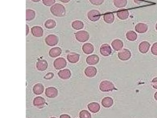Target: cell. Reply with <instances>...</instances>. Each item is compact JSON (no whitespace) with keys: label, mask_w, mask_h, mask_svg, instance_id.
<instances>
[{"label":"cell","mask_w":157,"mask_h":118,"mask_svg":"<svg viewBox=\"0 0 157 118\" xmlns=\"http://www.w3.org/2000/svg\"><path fill=\"white\" fill-rule=\"evenodd\" d=\"M50 11L55 16L62 17L66 13L65 7L61 4L56 3L50 8Z\"/></svg>","instance_id":"cell-1"},{"label":"cell","mask_w":157,"mask_h":118,"mask_svg":"<svg viewBox=\"0 0 157 118\" xmlns=\"http://www.w3.org/2000/svg\"><path fill=\"white\" fill-rule=\"evenodd\" d=\"M99 88L100 90L102 92H109L117 90L113 83L107 80L101 82L100 84Z\"/></svg>","instance_id":"cell-2"},{"label":"cell","mask_w":157,"mask_h":118,"mask_svg":"<svg viewBox=\"0 0 157 118\" xmlns=\"http://www.w3.org/2000/svg\"><path fill=\"white\" fill-rule=\"evenodd\" d=\"M75 35L76 39L82 43L87 41L89 38V33L85 31H78L75 34Z\"/></svg>","instance_id":"cell-3"},{"label":"cell","mask_w":157,"mask_h":118,"mask_svg":"<svg viewBox=\"0 0 157 118\" xmlns=\"http://www.w3.org/2000/svg\"><path fill=\"white\" fill-rule=\"evenodd\" d=\"M67 65V62L64 58H58L54 61V66L55 68L57 70H60L64 68Z\"/></svg>","instance_id":"cell-4"},{"label":"cell","mask_w":157,"mask_h":118,"mask_svg":"<svg viewBox=\"0 0 157 118\" xmlns=\"http://www.w3.org/2000/svg\"><path fill=\"white\" fill-rule=\"evenodd\" d=\"M131 56V52L129 50L126 49H122L118 53L119 59L123 61L129 60Z\"/></svg>","instance_id":"cell-5"},{"label":"cell","mask_w":157,"mask_h":118,"mask_svg":"<svg viewBox=\"0 0 157 118\" xmlns=\"http://www.w3.org/2000/svg\"><path fill=\"white\" fill-rule=\"evenodd\" d=\"M59 39L58 36L55 35L51 34L47 36L45 39V42L49 46H54L58 44Z\"/></svg>","instance_id":"cell-6"},{"label":"cell","mask_w":157,"mask_h":118,"mask_svg":"<svg viewBox=\"0 0 157 118\" xmlns=\"http://www.w3.org/2000/svg\"><path fill=\"white\" fill-rule=\"evenodd\" d=\"M100 16L101 14L100 12L97 10H92L89 12L88 14V19L93 22L98 20L100 19Z\"/></svg>","instance_id":"cell-7"},{"label":"cell","mask_w":157,"mask_h":118,"mask_svg":"<svg viewBox=\"0 0 157 118\" xmlns=\"http://www.w3.org/2000/svg\"><path fill=\"white\" fill-rule=\"evenodd\" d=\"M58 91L56 88L50 87L47 88L45 90V95L48 98H54L58 95Z\"/></svg>","instance_id":"cell-8"},{"label":"cell","mask_w":157,"mask_h":118,"mask_svg":"<svg viewBox=\"0 0 157 118\" xmlns=\"http://www.w3.org/2000/svg\"><path fill=\"white\" fill-rule=\"evenodd\" d=\"M100 53L103 56H109L112 53V49L108 44H104L100 47Z\"/></svg>","instance_id":"cell-9"},{"label":"cell","mask_w":157,"mask_h":118,"mask_svg":"<svg viewBox=\"0 0 157 118\" xmlns=\"http://www.w3.org/2000/svg\"><path fill=\"white\" fill-rule=\"evenodd\" d=\"M97 73V69L94 66H88L84 71L85 74L89 78L94 77Z\"/></svg>","instance_id":"cell-10"},{"label":"cell","mask_w":157,"mask_h":118,"mask_svg":"<svg viewBox=\"0 0 157 118\" xmlns=\"http://www.w3.org/2000/svg\"><path fill=\"white\" fill-rule=\"evenodd\" d=\"M45 103V100L41 96H37L33 101V105L39 108H43Z\"/></svg>","instance_id":"cell-11"},{"label":"cell","mask_w":157,"mask_h":118,"mask_svg":"<svg viewBox=\"0 0 157 118\" xmlns=\"http://www.w3.org/2000/svg\"><path fill=\"white\" fill-rule=\"evenodd\" d=\"M58 74L59 77L62 79H69L71 77V72L70 70L67 69L60 70Z\"/></svg>","instance_id":"cell-12"},{"label":"cell","mask_w":157,"mask_h":118,"mask_svg":"<svg viewBox=\"0 0 157 118\" xmlns=\"http://www.w3.org/2000/svg\"><path fill=\"white\" fill-rule=\"evenodd\" d=\"M150 44L147 41H143L139 46V50L140 52L142 54H146L149 50L150 48Z\"/></svg>","instance_id":"cell-13"},{"label":"cell","mask_w":157,"mask_h":118,"mask_svg":"<svg viewBox=\"0 0 157 118\" xmlns=\"http://www.w3.org/2000/svg\"><path fill=\"white\" fill-rule=\"evenodd\" d=\"M99 57L96 55H89L86 59V62L89 65H95L99 61Z\"/></svg>","instance_id":"cell-14"},{"label":"cell","mask_w":157,"mask_h":118,"mask_svg":"<svg viewBox=\"0 0 157 118\" xmlns=\"http://www.w3.org/2000/svg\"><path fill=\"white\" fill-rule=\"evenodd\" d=\"M31 33L35 37H40L43 35L44 31L41 27L35 26L32 27L31 29Z\"/></svg>","instance_id":"cell-15"},{"label":"cell","mask_w":157,"mask_h":118,"mask_svg":"<svg viewBox=\"0 0 157 118\" xmlns=\"http://www.w3.org/2000/svg\"><path fill=\"white\" fill-rule=\"evenodd\" d=\"M48 63L44 60H39L36 64V68L40 71H44L48 68Z\"/></svg>","instance_id":"cell-16"},{"label":"cell","mask_w":157,"mask_h":118,"mask_svg":"<svg viewBox=\"0 0 157 118\" xmlns=\"http://www.w3.org/2000/svg\"><path fill=\"white\" fill-rule=\"evenodd\" d=\"M148 29V25L144 23H138L135 26V31L141 34H143L147 32Z\"/></svg>","instance_id":"cell-17"},{"label":"cell","mask_w":157,"mask_h":118,"mask_svg":"<svg viewBox=\"0 0 157 118\" xmlns=\"http://www.w3.org/2000/svg\"><path fill=\"white\" fill-rule=\"evenodd\" d=\"M112 47L115 51H120L124 46V43L119 39H115L112 43Z\"/></svg>","instance_id":"cell-18"},{"label":"cell","mask_w":157,"mask_h":118,"mask_svg":"<svg viewBox=\"0 0 157 118\" xmlns=\"http://www.w3.org/2000/svg\"><path fill=\"white\" fill-rule=\"evenodd\" d=\"M80 55L76 53H70L67 55V59L69 62L71 63H76L79 60Z\"/></svg>","instance_id":"cell-19"},{"label":"cell","mask_w":157,"mask_h":118,"mask_svg":"<svg viewBox=\"0 0 157 118\" xmlns=\"http://www.w3.org/2000/svg\"><path fill=\"white\" fill-rule=\"evenodd\" d=\"M117 16L121 20H125L128 18L129 16V12L127 10L124 9L118 10L117 12Z\"/></svg>","instance_id":"cell-20"},{"label":"cell","mask_w":157,"mask_h":118,"mask_svg":"<svg viewBox=\"0 0 157 118\" xmlns=\"http://www.w3.org/2000/svg\"><path fill=\"white\" fill-rule=\"evenodd\" d=\"M44 90V85L40 83L36 84L33 88V91L35 94L40 95L43 93Z\"/></svg>","instance_id":"cell-21"},{"label":"cell","mask_w":157,"mask_h":118,"mask_svg":"<svg viewBox=\"0 0 157 118\" xmlns=\"http://www.w3.org/2000/svg\"><path fill=\"white\" fill-rule=\"evenodd\" d=\"M89 110L93 113H97L100 110V107L99 104L97 103H91L88 105Z\"/></svg>","instance_id":"cell-22"},{"label":"cell","mask_w":157,"mask_h":118,"mask_svg":"<svg viewBox=\"0 0 157 118\" xmlns=\"http://www.w3.org/2000/svg\"><path fill=\"white\" fill-rule=\"evenodd\" d=\"M82 49L85 54L89 55L93 53L94 50V47L92 44L90 43H86L83 45Z\"/></svg>","instance_id":"cell-23"},{"label":"cell","mask_w":157,"mask_h":118,"mask_svg":"<svg viewBox=\"0 0 157 118\" xmlns=\"http://www.w3.org/2000/svg\"><path fill=\"white\" fill-rule=\"evenodd\" d=\"M62 53V50L59 47H55L50 50L49 56L52 58H55L60 55Z\"/></svg>","instance_id":"cell-24"},{"label":"cell","mask_w":157,"mask_h":118,"mask_svg":"<svg viewBox=\"0 0 157 118\" xmlns=\"http://www.w3.org/2000/svg\"><path fill=\"white\" fill-rule=\"evenodd\" d=\"M103 19L105 22L108 24H112L114 21V15L111 12H108L105 13L103 16Z\"/></svg>","instance_id":"cell-25"},{"label":"cell","mask_w":157,"mask_h":118,"mask_svg":"<svg viewBox=\"0 0 157 118\" xmlns=\"http://www.w3.org/2000/svg\"><path fill=\"white\" fill-rule=\"evenodd\" d=\"M102 105L105 108H109L112 107L113 104V101L112 98L105 97L104 98L101 102Z\"/></svg>","instance_id":"cell-26"},{"label":"cell","mask_w":157,"mask_h":118,"mask_svg":"<svg viewBox=\"0 0 157 118\" xmlns=\"http://www.w3.org/2000/svg\"><path fill=\"white\" fill-rule=\"evenodd\" d=\"M126 38L130 41H134L136 40L137 38V35L134 31H129L126 34Z\"/></svg>","instance_id":"cell-27"},{"label":"cell","mask_w":157,"mask_h":118,"mask_svg":"<svg viewBox=\"0 0 157 118\" xmlns=\"http://www.w3.org/2000/svg\"><path fill=\"white\" fill-rule=\"evenodd\" d=\"M71 25L73 28L76 30H81V29H83L84 27V23L80 20L74 21L71 24Z\"/></svg>","instance_id":"cell-28"},{"label":"cell","mask_w":157,"mask_h":118,"mask_svg":"<svg viewBox=\"0 0 157 118\" xmlns=\"http://www.w3.org/2000/svg\"><path fill=\"white\" fill-rule=\"evenodd\" d=\"M127 0H114V5L118 8L124 7L127 5Z\"/></svg>","instance_id":"cell-29"},{"label":"cell","mask_w":157,"mask_h":118,"mask_svg":"<svg viewBox=\"0 0 157 118\" xmlns=\"http://www.w3.org/2000/svg\"><path fill=\"white\" fill-rule=\"evenodd\" d=\"M36 16V13L34 11L31 9H27L26 10V20L31 21L34 19Z\"/></svg>","instance_id":"cell-30"},{"label":"cell","mask_w":157,"mask_h":118,"mask_svg":"<svg viewBox=\"0 0 157 118\" xmlns=\"http://www.w3.org/2000/svg\"><path fill=\"white\" fill-rule=\"evenodd\" d=\"M56 26V22L53 20H49L45 23V26L47 29H53Z\"/></svg>","instance_id":"cell-31"},{"label":"cell","mask_w":157,"mask_h":118,"mask_svg":"<svg viewBox=\"0 0 157 118\" xmlns=\"http://www.w3.org/2000/svg\"><path fill=\"white\" fill-rule=\"evenodd\" d=\"M79 117L80 118H91V115L89 111L83 110L80 112Z\"/></svg>","instance_id":"cell-32"},{"label":"cell","mask_w":157,"mask_h":118,"mask_svg":"<svg viewBox=\"0 0 157 118\" xmlns=\"http://www.w3.org/2000/svg\"><path fill=\"white\" fill-rule=\"evenodd\" d=\"M43 3L46 6H51L55 2V0H42Z\"/></svg>","instance_id":"cell-33"},{"label":"cell","mask_w":157,"mask_h":118,"mask_svg":"<svg viewBox=\"0 0 157 118\" xmlns=\"http://www.w3.org/2000/svg\"><path fill=\"white\" fill-rule=\"evenodd\" d=\"M89 1L94 5L99 6L103 3L104 0H89Z\"/></svg>","instance_id":"cell-34"},{"label":"cell","mask_w":157,"mask_h":118,"mask_svg":"<svg viewBox=\"0 0 157 118\" xmlns=\"http://www.w3.org/2000/svg\"><path fill=\"white\" fill-rule=\"evenodd\" d=\"M151 52L153 55H157V43H154L151 48Z\"/></svg>","instance_id":"cell-35"},{"label":"cell","mask_w":157,"mask_h":118,"mask_svg":"<svg viewBox=\"0 0 157 118\" xmlns=\"http://www.w3.org/2000/svg\"><path fill=\"white\" fill-rule=\"evenodd\" d=\"M54 76V74L53 73H49L46 74V75L44 77V78L46 79L49 80L51 79H53Z\"/></svg>","instance_id":"cell-36"},{"label":"cell","mask_w":157,"mask_h":118,"mask_svg":"<svg viewBox=\"0 0 157 118\" xmlns=\"http://www.w3.org/2000/svg\"><path fill=\"white\" fill-rule=\"evenodd\" d=\"M152 86L155 89H157V77L154 78L152 81Z\"/></svg>","instance_id":"cell-37"},{"label":"cell","mask_w":157,"mask_h":118,"mask_svg":"<svg viewBox=\"0 0 157 118\" xmlns=\"http://www.w3.org/2000/svg\"><path fill=\"white\" fill-rule=\"evenodd\" d=\"M134 3L138 5H141L146 1V0H134Z\"/></svg>","instance_id":"cell-38"},{"label":"cell","mask_w":157,"mask_h":118,"mask_svg":"<svg viewBox=\"0 0 157 118\" xmlns=\"http://www.w3.org/2000/svg\"><path fill=\"white\" fill-rule=\"evenodd\" d=\"M60 118H71V117L68 114H64L60 115Z\"/></svg>","instance_id":"cell-39"},{"label":"cell","mask_w":157,"mask_h":118,"mask_svg":"<svg viewBox=\"0 0 157 118\" xmlns=\"http://www.w3.org/2000/svg\"><path fill=\"white\" fill-rule=\"evenodd\" d=\"M60 1L63 3H68L70 1V0H60Z\"/></svg>","instance_id":"cell-40"},{"label":"cell","mask_w":157,"mask_h":118,"mask_svg":"<svg viewBox=\"0 0 157 118\" xmlns=\"http://www.w3.org/2000/svg\"><path fill=\"white\" fill-rule=\"evenodd\" d=\"M29 27H28V25H26V35L27 36L29 33Z\"/></svg>","instance_id":"cell-41"},{"label":"cell","mask_w":157,"mask_h":118,"mask_svg":"<svg viewBox=\"0 0 157 118\" xmlns=\"http://www.w3.org/2000/svg\"><path fill=\"white\" fill-rule=\"evenodd\" d=\"M154 98H155V100L157 101V92H156L154 94Z\"/></svg>","instance_id":"cell-42"},{"label":"cell","mask_w":157,"mask_h":118,"mask_svg":"<svg viewBox=\"0 0 157 118\" xmlns=\"http://www.w3.org/2000/svg\"><path fill=\"white\" fill-rule=\"evenodd\" d=\"M32 1H34V2H37L40 1L41 0H31Z\"/></svg>","instance_id":"cell-43"},{"label":"cell","mask_w":157,"mask_h":118,"mask_svg":"<svg viewBox=\"0 0 157 118\" xmlns=\"http://www.w3.org/2000/svg\"><path fill=\"white\" fill-rule=\"evenodd\" d=\"M156 30L157 31V24H156Z\"/></svg>","instance_id":"cell-44"},{"label":"cell","mask_w":157,"mask_h":118,"mask_svg":"<svg viewBox=\"0 0 157 118\" xmlns=\"http://www.w3.org/2000/svg\"><path fill=\"white\" fill-rule=\"evenodd\" d=\"M50 118H56V117H51Z\"/></svg>","instance_id":"cell-45"}]
</instances>
